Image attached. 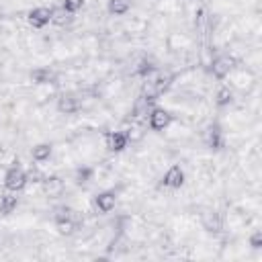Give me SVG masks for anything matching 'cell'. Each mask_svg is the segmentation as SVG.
Returning a JSON list of instances; mask_svg holds the SVG:
<instances>
[{"label":"cell","mask_w":262,"mask_h":262,"mask_svg":"<svg viewBox=\"0 0 262 262\" xmlns=\"http://www.w3.org/2000/svg\"><path fill=\"white\" fill-rule=\"evenodd\" d=\"M27 182H29V176H27V172H25L23 168H18V166L8 168L6 174H4V188H6V190L20 192V190L27 186Z\"/></svg>","instance_id":"1"},{"label":"cell","mask_w":262,"mask_h":262,"mask_svg":"<svg viewBox=\"0 0 262 262\" xmlns=\"http://www.w3.org/2000/svg\"><path fill=\"white\" fill-rule=\"evenodd\" d=\"M235 68V57L233 55H227V53H223V55H217L215 59H213V63H211V72H213V76L217 78V80H223L225 76H229V72Z\"/></svg>","instance_id":"2"},{"label":"cell","mask_w":262,"mask_h":262,"mask_svg":"<svg viewBox=\"0 0 262 262\" xmlns=\"http://www.w3.org/2000/svg\"><path fill=\"white\" fill-rule=\"evenodd\" d=\"M170 123H172V115L164 106H154L149 111V129L151 131H164Z\"/></svg>","instance_id":"3"},{"label":"cell","mask_w":262,"mask_h":262,"mask_svg":"<svg viewBox=\"0 0 262 262\" xmlns=\"http://www.w3.org/2000/svg\"><path fill=\"white\" fill-rule=\"evenodd\" d=\"M127 143H129V137L125 131H106L104 133V147L113 154L123 151L127 147Z\"/></svg>","instance_id":"4"},{"label":"cell","mask_w":262,"mask_h":262,"mask_svg":"<svg viewBox=\"0 0 262 262\" xmlns=\"http://www.w3.org/2000/svg\"><path fill=\"white\" fill-rule=\"evenodd\" d=\"M27 20L33 29H43L51 23V8L49 6H37L33 10H29L27 14Z\"/></svg>","instance_id":"5"},{"label":"cell","mask_w":262,"mask_h":262,"mask_svg":"<svg viewBox=\"0 0 262 262\" xmlns=\"http://www.w3.org/2000/svg\"><path fill=\"white\" fill-rule=\"evenodd\" d=\"M162 184H164L166 188H180V186L184 184V170H182L178 164H172V166L166 170V174H164V178H162Z\"/></svg>","instance_id":"6"},{"label":"cell","mask_w":262,"mask_h":262,"mask_svg":"<svg viewBox=\"0 0 262 262\" xmlns=\"http://www.w3.org/2000/svg\"><path fill=\"white\" fill-rule=\"evenodd\" d=\"M205 145L209 147V149H221L223 147V131H221V127L217 125V123H213L207 131H205Z\"/></svg>","instance_id":"7"},{"label":"cell","mask_w":262,"mask_h":262,"mask_svg":"<svg viewBox=\"0 0 262 262\" xmlns=\"http://www.w3.org/2000/svg\"><path fill=\"white\" fill-rule=\"evenodd\" d=\"M94 205H96L98 211L111 213V211L115 209V205H117V194H115V190H102V192H98V194L94 196Z\"/></svg>","instance_id":"8"},{"label":"cell","mask_w":262,"mask_h":262,"mask_svg":"<svg viewBox=\"0 0 262 262\" xmlns=\"http://www.w3.org/2000/svg\"><path fill=\"white\" fill-rule=\"evenodd\" d=\"M78 106H80V102H78V98H76L74 94H61V96L57 98V111H59V113L72 115V113L78 111Z\"/></svg>","instance_id":"9"},{"label":"cell","mask_w":262,"mask_h":262,"mask_svg":"<svg viewBox=\"0 0 262 262\" xmlns=\"http://www.w3.org/2000/svg\"><path fill=\"white\" fill-rule=\"evenodd\" d=\"M18 205V199H16V192L12 190H6L0 194V213L2 215H10Z\"/></svg>","instance_id":"10"},{"label":"cell","mask_w":262,"mask_h":262,"mask_svg":"<svg viewBox=\"0 0 262 262\" xmlns=\"http://www.w3.org/2000/svg\"><path fill=\"white\" fill-rule=\"evenodd\" d=\"M51 23L57 25V27H66V25L72 23V14H70L68 10H63L61 4H59V6L51 8Z\"/></svg>","instance_id":"11"},{"label":"cell","mask_w":262,"mask_h":262,"mask_svg":"<svg viewBox=\"0 0 262 262\" xmlns=\"http://www.w3.org/2000/svg\"><path fill=\"white\" fill-rule=\"evenodd\" d=\"M129 8H131V0H108V4H106L108 14H115V16L127 14Z\"/></svg>","instance_id":"12"},{"label":"cell","mask_w":262,"mask_h":262,"mask_svg":"<svg viewBox=\"0 0 262 262\" xmlns=\"http://www.w3.org/2000/svg\"><path fill=\"white\" fill-rule=\"evenodd\" d=\"M231 100H233V90L229 86H219L217 92H215V104L217 106H227V104H231Z\"/></svg>","instance_id":"13"},{"label":"cell","mask_w":262,"mask_h":262,"mask_svg":"<svg viewBox=\"0 0 262 262\" xmlns=\"http://www.w3.org/2000/svg\"><path fill=\"white\" fill-rule=\"evenodd\" d=\"M51 145L49 143H37L33 149H31V158L35 160V162H45V160H49L51 158Z\"/></svg>","instance_id":"14"},{"label":"cell","mask_w":262,"mask_h":262,"mask_svg":"<svg viewBox=\"0 0 262 262\" xmlns=\"http://www.w3.org/2000/svg\"><path fill=\"white\" fill-rule=\"evenodd\" d=\"M31 80L35 84H49L53 80V72L49 68H37L31 72Z\"/></svg>","instance_id":"15"},{"label":"cell","mask_w":262,"mask_h":262,"mask_svg":"<svg viewBox=\"0 0 262 262\" xmlns=\"http://www.w3.org/2000/svg\"><path fill=\"white\" fill-rule=\"evenodd\" d=\"M55 227H57V231H59L61 235H72V233L76 231V221H74V217L57 219V221H55Z\"/></svg>","instance_id":"16"},{"label":"cell","mask_w":262,"mask_h":262,"mask_svg":"<svg viewBox=\"0 0 262 262\" xmlns=\"http://www.w3.org/2000/svg\"><path fill=\"white\" fill-rule=\"evenodd\" d=\"M43 190L47 192V194H59L61 190H63V184H61V180L59 178H47L45 182H43Z\"/></svg>","instance_id":"17"},{"label":"cell","mask_w":262,"mask_h":262,"mask_svg":"<svg viewBox=\"0 0 262 262\" xmlns=\"http://www.w3.org/2000/svg\"><path fill=\"white\" fill-rule=\"evenodd\" d=\"M84 6V0H61V8L68 10L70 14H76Z\"/></svg>","instance_id":"18"},{"label":"cell","mask_w":262,"mask_h":262,"mask_svg":"<svg viewBox=\"0 0 262 262\" xmlns=\"http://www.w3.org/2000/svg\"><path fill=\"white\" fill-rule=\"evenodd\" d=\"M90 176H92V170H90V168H78V170H76V182H78V184L88 182Z\"/></svg>","instance_id":"19"},{"label":"cell","mask_w":262,"mask_h":262,"mask_svg":"<svg viewBox=\"0 0 262 262\" xmlns=\"http://www.w3.org/2000/svg\"><path fill=\"white\" fill-rule=\"evenodd\" d=\"M125 133H127L129 141H137V139H141V137H143V131H141V127H139V125H135V127L127 129Z\"/></svg>","instance_id":"20"},{"label":"cell","mask_w":262,"mask_h":262,"mask_svg":"<svg viewBox=\"0 0 262 262\" xmlns=\"http://www.w3.org/2000/svg\"><path fill=\"white\" fill-rule=\"evenodd\" d=\"M72 213H74V211H72L70 207H57L53 219H55V221H57V219H68V217H72Z\"/></svg>","instance_id":"21"},{"label":"cell","mask_w":262,"mask_h":262,"mask_svg":"<svg viewBox=\"0 0 262 262\" xmlns=\"http://www.w3.org/2000/svg\"><path fill=\"white\" fill-rule=\"evenodd\" d=\"M250 246H252L254 250H260V248H262V231H254V233H252Z\"/></svg>","instance_id":"22"},{"label":"cell","mask_w":262,"mask_h":262,"mask_svg":"<svg viewBox=\"0 0 262 262\" xmlns=\"http://www.w3.org/2000/svg\"><path fill=\"white\" fill-rule=\"evenodd\" d=\"M154 72V66L149 63V61H141V66L137 68V74L139 76H147V74H151Z\"/></svg>","instance_id":"23"}]
</instances>
